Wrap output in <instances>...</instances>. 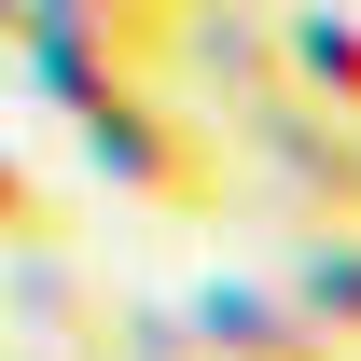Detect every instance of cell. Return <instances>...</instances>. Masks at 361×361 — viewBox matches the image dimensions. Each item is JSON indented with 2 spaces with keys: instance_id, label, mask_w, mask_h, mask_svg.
<instances>
[{
  "instance_id": "obj_5",
  "label": "cell",
  "mask_w": 361,
  "mask_h": 361,
  "mask_svg": "<svg viewBox=\"0 0 361 361\" xmlns=\"http://www.w3.org/2000/svg\"><path fill=\"white\" fill-rule=\"evenodd\" d=\"M56 250H70V195H56L42 153L0 139V264H56Z\"/></svg>"
},
{
  "instance_id": "obj_10",
  "label": "cell",
  "mask_w": 361,
  "mask_h": 361,
  "mask_svg": "<svg viewBox=\"0 0 361 361\" xmlns=\"http://www.w3.org/2000/svg\"><path fill=\"white\" fill-rule=\"evenodd\" d=\"M348 14H361V0H348Z\"/></svg>"
},
{
  "instance_id": "obj_2",
  "label": "cell",
  "mask_w": 361,
  "mask_h": 361,
  "mask_svg": "<svg viewBox=\"0 0 361 361\" xmlns=\"http://www.w3.org/2000/svg\"><path fill=\"white\" fill-rule=\"evenodd\" d=\"M180 319H195L209 361H348V334H319V306L292 278H209Z\"/></svg>"
},
{
  "instance_id": "obj_7",
  "label": "cell",
  "mask_w": 361,
  "mask_h": 361,
  "mask_svg": "<svg viewBox=\"0 0 361 361\" xmlns=\"http://www.w3.org/2000/svg\"><path fill=\"white\" fill-rule=\"evenodd\" d=\"M292 292L319 306V334H348V348H361V236H348V223H319L306 250H292Z\"/></svg>"
},
{
  "instance_id": "obj_6",
  "label": "cell",
  "mask_w": 361,
  "mask_h": 361,
  "mask_svg": "<svg viewBox=\"0 0 361 361\" xmlns=\"http://www.w3.org/2000/svg\"><path fill=\"white\" fill-rule=\"evenodd\" d=\"M28 14H56V28H97L111 56H139V70H167V28L195 14V0H28Z\"/></svg>"
},
{
  "instance_id": "obj_3",
  "label": "cell",
  "mask_w": 361,
  "mask_h": 361,
  "mask_svg": "<svg viewBox=\"0 0 361 361\" xmlns=\"http://www.w3.org/2000/svg\"><path fill=\"white\" fill-rule=\"evenodd\" d=\"M167 70H209L223 111H250V97H278V14H250V0H195V14L167 28Z\"/></svg>"
},
{
  "instance_id": "obj_4",
  "label": "cell",
  "mask_w": 361,
  "mask_h": 361,
  "mask_svg": "<svg viewBox=\"0 0 361 361\" xmlns=\"http://www.w3.org/2000/svg\"><path fill=\"white\" fill-rule=\"evenodd\" d=\"M278 84L306 97V111H348L361 126V14L348 0H292L278 14Z\"/></svg>"
},
{
  "instance_id": "obj_8",
  "label": "cell",
  "mask_w": 361,
  "mask_h": 361,
  "mask_svg": "<svg viewBox=\"0 0 361 361\" xmlns=\"http://www.w3.org/2000/svg\"><path fill=\"white\" fill-rule=\"evenodd\" d=\"M111 361H209V348H195L180 306H126V319H111Z\"/></svg>"
},
{
  "instance_id": "obj_1",
  "label": "cell",
  "mask_w": 361,
  "mask_h": 361,
  "mask_svg": "<svg viewBox=\"0 0 361 361\" xmlns=\"http://www.w3.org/2000/svg\"><path fill=\"white\" fill-rule=\"evenodd\" d=\"M236 126L264 139V167L292 180L306 223H348V236H361V126H348V111H306V97L278 84V97H250Z\"/></svg>"
},
{
  "instance_id": "obj_9",
  "label": "cell",
  "mask_w": 361,
  "mask_h": 361,
  "mask_svg": "<svg viewBox=\"0 0 361 361\" xmlns=\"http://www.w3.org/2000/svg\"><path fill=\"white\" fill-rule=\"evenodd\" d=\"M14 42H28V0H0V56H14Z\"/></svg>"
}]
</instances>
